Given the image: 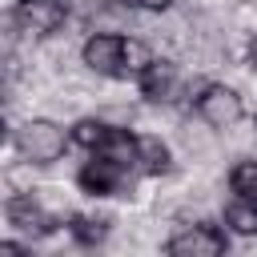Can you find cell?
Returning a JSON list of instances; mask_svg holds the SVG:
<instances>
[{
	"label": "cell",
	"instance_id": "12",
	"mask_svg": "<svg viewBox=\"0 0 257 257\" xmlns=\"http://www.w3.org/2000/svg\"><path fill=\"white\" fill-rule=\"evenodd\" d=\"M108 133H112V128H108L104 120H80V124L72 128V141H76V145H84V149H100Z\"/></svg>",
	"mask_w": 257,
	"mask_h": 257
},
{
	"label": "cell",
	"instance_id": "3",
	"mask_svg": "<svg viewBox=\"0 0 257 257\" xmlns=\"http://www.w3.org/2000/svg\"><path fill=\"white\" fill-rule=\"evenodd\" d=\"M64 16H68L64 0H16V12H12L16 28L28 32V36H48V32H56V28L64 24Z\"/></svg>",
	"mask_w": 257,
	"mask_h": 257
},
{
	"label": "cell",
	"instance_id": "14",
	"mask_svg": "<svg viewBox=\"0 0 257 257\" xmlns=\"http://www.w3.org/2000/svg\"><path fill=\"white\" fill-rule=\"evenodd\" d=\"M72 233H76V241H84V245H96L108 229H104V221H96V217H76L72 221Z\"/></svg>",
	"mask_w": 257,
	"mask_h": 257
},
{
	"label": "cell",
	"instance_id": "1",
	"mask_svg": "<svg viewBox=\"0 0 257 257\" xmlns=\"http://www.w3.org/2000/svg\"><path fill=\"white\" fill-rule=\"evenodd\" d=\"M16 149L32 165H52L64 153V128L52 120H28L16 128Z\"/></svg>",
	"mask_w": 257,
	"mask_h": 257
},
{
	"label": "cell",
	"instance_id": "4",
	"mask_svg": "<svg viewBox=\"0 0 257 257\" xmlns=\"http://www.w3.org/2000/svg\"><path fill=\"white\" fill-rule=\"evenodd\" d=\"M124 181H128V165H120V161H112L104 153H96L80 169V189L92 193V197H112V193L124 189Z\"/></svg>",
	"mask_w": 257,
	"mask_h": 257
},
{
	"label": "cell",
	"instance_id": "17",
	"mask_svg": "<svg viewBox=\"0 0 257 257\" xmlns=\"http://www.w3.org/2000/svg\"><path fill=\"white\" fill-rule=\"evenodd\" d=\"M249 60H253V68H257V36H253V44H249Z\"/></svg>",
	"mask_w": 257,
	"mask_h": 257
},
{
	"label": "cell",
	"instance_id": "10",
	"mask_svg": "<svg viewBox=\"0 0 257 257\" xmlns=\"http://www.w3.org/2000/svg\"><path fill=\"white\" fill-rule=\"evenodd\" d=\"M229 185L241 201H257V161H237L229 173Z\"/></svg>",
	"mask_w": 257,
	"mask_h": 257
},
{
	"label": "cell",
	"instance_id": "5",
	"mask_svg": "<svg viewBox=\"0 0 257 257\" xmlns=\"http://www.w3.org/2000/svg\"><path fill=\"white\" fill-rule=\"evenodd\" d=\"M84 64L100 76H116L124 72V36H112V32H92L84 40Z\"/></svg>",
	"mask_w": 257,
	"mask_h": 257
},
{
	"label": "cell",
	"instance_id": "8",
	"mask_svg": "<svg viewBox=\"0 0 257 257\" xmlns=\"http://www.w3.org/2000/svg\"><path fill=\"white\" fill-rule=\"evenodd\" d=\"M141 88H145V96L149 100H173L177 96V88H181V80H177V68L173 64H165V60H153L145 72H141Z\"/></svg>",
	"mask_w": 257,
	"mask_h": 257
},
{
	"label": "cell",
	"instance_id": "13",
	"mask_svg": "<svg viewBox=\"0 0 257 257\" xmlns=\"http://www.w3.org/2000/svg\"><path fill=\"white\" fill-rule=\"evenodd\" d=\"M149 64H153L149 44H141V40H124V68H128V72H145Z\"/></svg>",
	"mask_w": 257,
	"mask_h": 257
},
{
	"label": "cell",
	"instance_id": "9",
	"mask_svg": "<svg viewBox=\"0 0 257 257\" xmlns=\"http://www.w3.org/2000/svg\"><path fill=\"white\" fill-rule=\"evenodd\" d=\"M137 165L145 173H165L169 169V145L161 137H137Z\"/></svg>",
	"mask_w": 257,
	"mask_h": 257
},
{
	"label": "cell",
	"instance_id": "15",
	"mask_svg": "<svg viewBox=\"0 0 257 257\" xmlns=\"http://www.w3.org/2000/svg\"><path fill=\"white\" fill-rule=\"evenodd\" d=\"M137 4H141V8H153V12H161V8H169L173 0H137Z\"/></svg>",
	"mask_w": 257,
	"mask_h": 257
},
{
	"label": "cell",
	"instance_id": "6",
	"mask_svg": "<svg viewBox=\"0 0 257 257\" xmlns=\"http://www.w3.org/2000/svg\"><path fill=\"white\" fill-rule=\"evenodd\" d=\"M165 249L173 257H217V253H225V233H217L213 225H193V229L177 233Z\"/></svg>",
	"mask_w": 257,
	"mask_h": 257
},
{
	"label": "cell",
	"instance_id": "16",
	"mask_svg": "<svg viewBox=\"0 0 257 257\" xmlns=\"http://www.w3.org/2000/svg\"><path fill=\"white\" fill-rule=\"evenodd\" d=\"M0 253H4V257H16V253H24V249H20L16 241H4V245H0Z\"/></svg>",
	"mask_w": 257,
	"mask_h": 257
},
{
	"label": "cell",
	"instance_id": "2",
	"mask_svg": "<svg viewBox=\"0 0 257 257\" xmlns=\"http://www.w3.org/2000/svg\"><path fill=\"white\" fill-rule=\"evenodd\" d=\"M197 116L209 128H233L241 120V96L225 84H205L197 96Z\"/></svg>",
	"mask_w": 257,
	"mask_h": 257
},
{
	"label": "cell",
	"instance_id": "11",
	"mask_svg": "<svg viewBox=\"0 0 257 257\" xmlns=\"http://www.w3.org/2000/svg\"><path fill=\"white\" fill-rule=\"evenodd\" d=\"M225 221H229L237 233L257 237V201H237V205H229V209H225Z\"/></svg>",
	"mask_w": 257,
	"mask_h": 257
},
{
	"label": "cell",
	"instance_id": "7",
	"mask_svg": "<svg viewBox=\"0 0 257 257\" xmlns=\"http://www.w3.org/2000/svg\"><path fill=\"white\" fill-rule=\"evenodd\" d=\"M8 221L20 229V233H32V237H44L52 233V217L40 209V201L32 197H12L8 201Z\"/></svg>",
	"mask_w": 257,
	"mask_h": 257
}]
</instances>
